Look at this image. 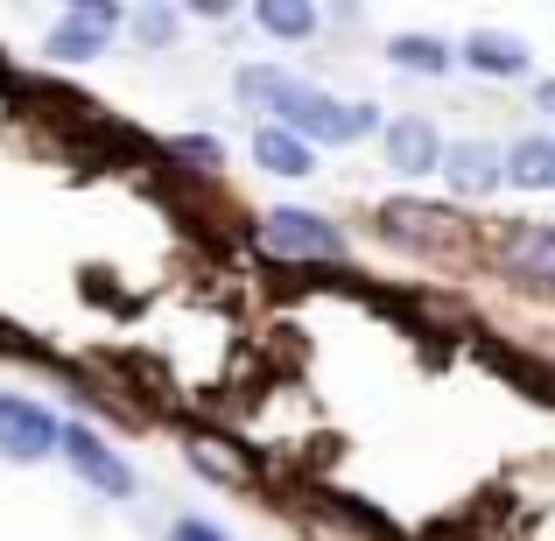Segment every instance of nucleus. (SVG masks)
<instances>
[{
    "label": "nucleus",
    "instance_id": "f257e3e1",
    "mask_svg": "<svg viewBox=\"0 0 555 541\" xmlns=\"http://www.w3.org/2000/svg\"><path fill=\"white\" fill-rule=\"evenodd\" d=\"M373 226H379V240L415 246V254H457V246H472V218L457 204H429V197H387L373 211Z\"/></svg>",
    "mask_w": 555,
    "mask_h": 541
},
{
    "label": "nucleus",
    "instance_id": "f03ea898",
    "mask_svg": "<svg viewBox=\"0 0 555 541\" xmlns=\"http://www.w3.org/2000/svg\"><path fill=\"white\" fill-rule=\"evenodd\" d=\"M260 246H268L274 260L331 268V260H345V226L324 218V211H302V204H274V211L260 218Z\"/></svg>",
    "mask_w": 555,
    "mask_h": 541
},
{
    "label": "nucleus",
    "instance_id": "7ed1b4c3",
    "mask_svg": "<svg viewBox=\"0 0 555 541\" xmlns=\"http://www.w3.org/2000/svg\"><path fill=\"white\" fill-rule=\"evenodd\" d=\"M120 28H127V8H113V0H70V8L50 22L42 56H50V64H99Z\"/></svg>",
    "mask_w": 555,
    "mask_h": 541
},
{
    "label": "nucleus",
    "instance_id": "20e7f679",
    "mask_svg": "<svg viewBox=\"0 0 555 541\" xmlns=\"http://www.w3.org/2000/svg\"><path fill=\"white\" fill-rule=\"evenodd\" d=\"M56 458H64L70 472H78V486H92L99 500H134V464H127L99 429L64 422V443H56Z\"/></svg>",
    "mask_w": 555,
    "mask_h": 541
},
{
    "label": "nucleus",
    "instance_id": "39448f33",
    "mask_svg": "<svg viewBox=\"0 0 555 541\" xmlns=\"http://www.w3.org/2000/svg\"><path fill=\"white\" fill-rule=\"evenodd\" d=\"M64 443V415L36 401V394H0V458L8 464H42Z\"/></svg>",
    "mask_w": 555,
    "mask_h": 541
},
{
    "label": "nucleus",
    "instance_id": "423d86ee",
    "mask_svg": "<svg viewBox=\"0 0 555 541\" xmlns=\"http://www.w3.org/2000/svg\"><path fill=\"white\" fill-rule=\"evenodd\" d=\"M379 155H387V169L401 183H422L443 169V134H436V120H422V113H401V120L379 127Z\"/></svg>",
    "mask_w": 555,
    "mask_h": 541
},
{
    "label": "nucleus",
    "instance_id": "0eeeda50",
    "mask_svg": "<svg viewBox=\"0 0 555 541\" xmlns=\"http://www.w3.org/2000/svg\"><path fill=\"white\" fill-rule=\"evenodd\" d=\"M436 177L450 183L457 204H486V197L506 190V163H500L492 141H443V169H436Z\"/></svg>",
    "mask_w": 555,
    "mask_h": 541
},
{
    "label": "nucleus",
    "instance_id": "6e6552de",
    "mask_svg": "<svg viewBox=\"0 0 555 541\" xmlns=\"http://www.w3.org/2000/svg\"><path fill=\"white\" fill-rule=\"evenodd\" d=\"M500 274L520 288L555 296V226H506L500 232Z\"/></svg>",
    "mask_w": 555,
    "mask_h": 541
},
{
    "label": "nucleus",
    "instance_id": "1a4fd4ad",
    "mask_svg": "<svg viewBox=\"0 0 555 541\" xmlns=\"http://www.w3.org/2000/svg\"><path fill=\"white\" fill-rule=\"evenodd\" d=\"M457 64L478 70V78H528L534 56H528V42H520L514 28H472V36L457 42Z\"/></svg>",
    "mask_w": 555,
    "mask_h": 541
},
{
    "label": "nucleus",
    "instance_id": "9d476101",
    "mask_svg": "<svg viewBox=\"0 0 555 541\" xmlns=\"http://www.w3.org/2000/svg\"><path fill=\"white\" fill-rule=\"evenodd\" d=\"M379 127H387V120H379V106L324 92V113H317V127H310V149H352V141L379 134Z\"/></svg>",
    "mask_w": 555,
    "mask_h": 541
},
{
    "label": "nucleus",
    "instance_id": "9b49d317",
    "mask_svg": "<svg viewBox=\"0 0 555 541\" xmlns=\"http://www.w3.org/2000/svg\"><path fill=\"white\" fill-rule=\"evenodd\" d=\"M246 149H254V169H268V177H282V183L317 177V149L302 134H288V127H268V120H260Z\"/></svg>",
    "mask_w": 555,
    "mask_h": 541
},
{
    "label": "nucleus",
    "instance_id": "f8f14e48",
    "mask_svg": "<svg viewBox=\"0 0 555 541\" xmlns=\"http://www.w3.org/2000/svg\"><path fill=\"white\" fill-rule=\"evenodd\" d=\"M500 163H506V190H528V197H542V190H555V134L542 127V134L506 141Z\"/></svg>",
    "mask_w": 555,
    "mask_h": 541
},
{
    "label": "nucleus",
    "instance_id": "ddd939ff",
    "mask_svg": "<svg viewBox=\"0 0 555 541\" xmlns=\"http://www.w3.org/2000/svg\"><path fill=\"white\" fill-rule=\"evenodd\" d=\"M183 458L197 464L204 478H218V486H246V478H254V458H246L240 443H225V436H211V429H190Z\"/></svg>",
    "mask_w": 555,
    "mask_h": 541
},
{
    "label": "nucleus",
    "instance_id": "4468645a",
    "mask_svg": "<svg viewBox=\"0 0 555 541\" xmlns=\"http://www.w3.org/2000/svg\"><path fill=\"white\" fill-rule=\"evenodd\" d=\"M254 28L274 42H317L324 8H310V0H254Z\"/></svg>",
    "mask_w": 555,
    "mask_h": 541
},
{
    "label": "nucleus",
    "instance_id": "2eb2a0df",
    "mask_svg": "<svg viewBox=\"0 0 555 541\" xmlns=\"http://www.w3.org/2000/svg\"><path fill=\"white\" fill-rule=\"evenodd\" d=\"M387 64L415 70V78H443V70L457 64V50H450L443 36H415V28H408V36H387Z\"/></svg>",
    "mask_w": 555,
    "mask_h": 541
},
{
    "label": "nucleus",
    "instance_id": "dca6fc26",
    "mask_svg": "<svg viewBox=\"0 0 555 541\" xmlns=\"http://www.w3.org/2000/svg\"><path fill=\"white\" fill-rule=\"evenodd\" d=\"M163 155L177 169H197V177H218V169H225V141H218V134H197V127H190V134H169Z\"/></svg>",
    "mask_w": 555,
    "mask_h": 541
},
{
    "label": "nucleus",
    "instance_id": "f3484780",
    "mask_svg": "<svg viewBox=\"0 0 555 541\" xmlns=\"http://www.w3.org/2000/svg\"><path fill=\"white\" fill-rule=\"evenodd\" d=\"M127 28L141 50H169L183 36V8H127Z\"/></svg>",
    "mask_w": 555,
    "mask_h": 541
},
{
    "label": "nucleus",
    "instance_id": "a211bd4d",
    "mask_svg": "<svg viewBox=\"0 0 555 541\" xmlns=\"http://www.w3.org/2000/svg\"><path fill=\"white\" fill-rule=\"evenodd\" d=\"M169 541H232L218 520H204V514H177L169 520Z\"/></svg>",
    "mask_w": 555,
    "mask_h": 541
},
{
    "label": "nucleus",
    "instance_id": "6ab92c4d",
    "mask_svg": "<svg viewBox=\"0 0 555 541\" xmlns=\"http://www.w3.org/2000/svg\"><path fill=\"white\" fill-rule=\"evenodd\" d=\"M190 14H204V22H232V0H197Z\"/></svg>",
    "mask_w": 555,
    "mask_h": 541
},
{
    "label": "nucleus",
    "instance_id": "aec40b11",
    "mask_svg": "<svg viewBox=\"0 0 555 541\" xmlns=\"http://www.w3.org/2000/svg\"><path fill=\"white\" fill-rule=\"evenodd\" d=\"M534 106H542V120H555V78L534 85Z\"/></svg>",
    "mask_w": 555,
    "mask_h": 541
}]
</instances>
